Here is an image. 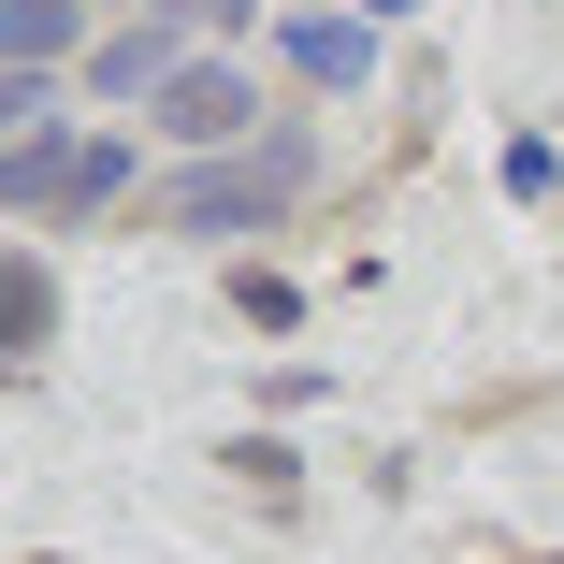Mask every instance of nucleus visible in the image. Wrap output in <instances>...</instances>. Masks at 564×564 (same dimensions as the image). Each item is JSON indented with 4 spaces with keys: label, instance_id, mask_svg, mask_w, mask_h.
<instances>
[{
    "label": "nucleus",
    "instance_id": "f257e3e1",
    "mask_svg": "<svg viewBox=\"0 0 564 564\" xmlns=\"http://www.w3.org/2000/svg\"><path fill=\"white\" fill-rule=\"evenodd\" d=\"M304 174H318V145H304V131L232 145V160H188V174L160 188V232H188V247H247V232H275V217L304 203Z\"/></svg>",
    "mask_w": 564,
    "mask_h": 564
},
{
    "label": "nucleus",
    "instance_id": "f03ea898",
    "mask_svg": "<svg viewBox=\"0 0 564 564\" xmlns=\"http://www.w3.org/2000/svg\"><path fill=\"white\" fill-rule=\"evenodd\" d=\"M145 117H160V145H188V160H232V145H247V117H261V87H247L232 58H188V73L145 101Z\"/></svg>",
    "mask_w": 564,
    "mask_h": 564
},
{
    "label": "nucleus",
    "instance_id": "0eeeda50",
    "mask_svg": "<svg viewBox=\"0 0 564 564\" xmlns=\"http://www.w3.org/2000/svg\"><path fill=\"white\" fill-rule=\"evenodd\" d=\"M160 15H174V30H247L261 0H160Z\"/></svg>",
    "mask_w": 564,
    "mask_h": 564
},
{
    "label": "nucleus",
    "instance_id": "1a4fd4ad",
    "mask_svg": "<svg viewBox=\"0 0 564 564\" xmlns=\"http://www.w3.org/2000/svg\"><path fill=\"white\" fill-rule=\"evenodd\" d=\"M30 564H58V550H30Z\"/></svg>",
    "mask_w": 564,
    "mask_h": 564
},
{
    "label": "nucleus",
    "instance_id": "39448f33",
    "mask_svg": "<svg viewBox=\"0 0 564 564\" xmlns=\"http://www.w3.org/2000/svg\"><path fill=\"white\" fill-rule=\"evenodd\" d=\"M44 333H58V275L15 247V261H0V348H15V377L44 362Z\"/></svg>",
    "mask_w": 564,
    "mask_h": 564
},
{
    "label": "nucleus",
    "instance_id": "423d86ee",
    "mask_svg": "<svg viewBox=\"0 0 564 564\" xmlns=\"http://www.w3.org/2000/svg\"><path fill=\"white\" fill-rule=\"evenodd\" d=\"M0 44H15V73H58L87 44V0H0Z\"/></svg>",
    "mask_w": 564,
    "mask_h": 564
},
{
    "label": "nucleus",
    "instance_id": "20e7f679",
    "mask_svg": "<svg viewBox=\"0 0 564 564\" xmlns=\"http://www.w3.org/2000/svg\"><path fill=\"white\" fill-rule=\"evenodd\" d=\"M275 58H290L304 87H362V73H377V30H362V15H275Z\"/></svg>",
    "mask_w": 564,
    "mask_h": 564
},
{
    "label": "nucleus",
    "instance_id": "7ed1b4c3",
    "mask_svg": "<svg viewBox=\"0 0 564 564\" xmlns=\"http://www.w3.org/2000/svg\"><path fill=\"white\" fill-rule=\"evenodd\" d=\"M174 73H188V30H174V15H145V30H101V44H87V87H101V101H160Z\"/></svg>",
    "mask_w": 564,
    "mask_h": 564
},
{
    "label": "nucleus",
    "instance_id": "6e6552de",
    "mask_svg": "<svg viewBox=\"0 0 564 564\" xmlns=\"http://www.w3.org/2000/svg\"><path fill=\"white\" fill-rule=\"evenodd\" d=\"M348 15H362V30H391V15H420V0H348Z\"/></svg>",
    "mask_w": 564,
    "mask_h": 564
}]
</instances>
